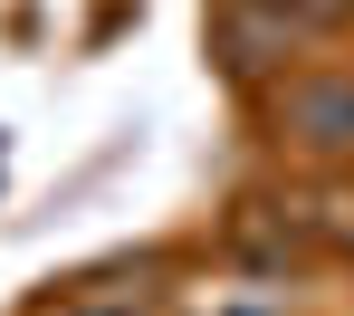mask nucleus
Segmentation results:
<instances>
[{"label":"nucleus","mask_w":354,"mask_h":316,"mask_svg":"<svg viewBox=\"0 0 354 316\" xmlns=\"http://www.w3.org/2000/svg\"><path fill=\"white\" fill-rule=\"evenodd\" d=\"M278 144L316 163H354V77L345 67H306L278 96Z\"/></svg>","instance_id":"1"}]
</instances>
